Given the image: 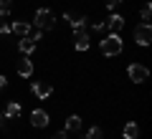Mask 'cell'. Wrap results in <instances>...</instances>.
Masks as SVG:
<instances>
[{
    "label": "cell",
    "mask_w": 152,
    "mask_h": 139,
    "mask_svg": "<svg viewBox=\"0 0 152 139\" xmlns=\"http://www.w3.org/2000/svg\"><path fill=\"white\" fill-rule=\"evenodd\" d=\"M99 48H102L104 56H119L122 53V38H119V33H109V36L102 41Z\"/></svg>",
    "instance_id": "obj_1"
},
{
    "label": "cell",
    "mask_w": 152,
    "mask_h": 139,
    "mask_svg": "<svg viewBox=\"0 0 152 139\" xmlns=\"http://www.w3.org/2000/svg\"><path fill=\"white\" fill-rule=\"evenodd\" d=\"M36 28L38 31H53L56 28V15L48 8H38L36 10Z\"/></svg>",
    "instance_id": "obj_2"
},
{
    "label": "cell",
    "mask_w": 152,
    "mask_h": 139,
    "mask_svg": "<svg viewBox=\"0 0 152 139\" xmlns=\"http://www.w3.org/2000/svg\"><path fill=\"white\" fill-rule=\"evenodd\" d=\"M127 76H129V81H134V84H145V81L150 79V71L142 63H129L127 66Z\"/></svg>",
    "instance_id": "obj_3"
},
{
    "label": "cell",
    "mask_w": 152,
    "mask_h": 139,
    "mask_svg": "<svg viewBox=\"0 0 152 139\" xmlns=\"http://www.w3.org/2000/svg\"><path fill=\"white\" fill-rule=\"evenodd\" d=\"M150 41H152V25L150 23H140L134 28V43L137 46H150Z\"/></svg>",
    "instance_id": "obj_4"
},
{
    "label": "cell",
    "mask_w": 152,
    "mask_h": 139,
    "mask_svg": "<svg viewBox=\"0 0 152 139\" xmlns=\"http://www.w3.org/2000/svg\"><path fill=\"white\" fill-rule=\"evenodd\" d=\"M31 91L36 94L38 99H48L51 94H53V86H51L48 81H33V84H31Z\"/></svg>",
    "instance_id": "obj_5"
},
{
    "label": "cell",
    "mask_w": 152,
    "mask_h": 139,
    "mask_svg": "<svg viewBox=\"0 0 152 139\" xmlns=\"http://www.w3.org/2000/svg\"><path fill=\"white\" fill-rule=\"evenodd\" d=\"M31 124H33L36 129L48 127V111H46V109H33V114H31Z\"/></svg>",
    "instance_id": "obj_6"
},
{
    "label": "cell",
    "mask_w": 152,
    "mask_h": 139,
    "mask_svg": "<svg viewBox=\"0 0 152 139\" xmlns=\"http://www.w3.org/2000/svg\"><path fill=\"white\" fill-rule=\"evenodd\" d=\"M74 48L76 51H89V33L86 31H74Z\"/></svg>",
    "instance_id": "obj_7"
},
{
    "label": "cell",
    "mask_w": 152,
    "mask_h": 139,
    "mask_svg": "<svg viewBox=\"0 0 152 139\" xmlns=\"http://www.w3.org/2000/svg\"><path fill=\"white\" fill-rule=\"evenodd\" d=\"M104 25H107V28H109V31H112V33H119V31H122V28H124V18H122V15H119V13L114 10V13H112V15H109V20H107V23H104Z\"/></svg>",
    "instance_id": "obj_8"
},
{
    "label": "cell",
    "mask_w": 152,
    "mask_h": 139,
    "mask_svg": "<svg viewBox=\"0 0 152 139\" xmlns=\"http://www.w3.org/2000/svg\"><path fill=\"white\" fill-rule=\"evenodd\" d=\"M10 33H18V36H31V23H26V20H13L10 23Z\"/></svg>",
    "instance_id": "obj_9"
},
{
    "label": "cell",
    "mask_w": 152,
    "mask_h": 139,
    "mask_svg": "<svg viewBox=\"0 0 152 139\" xmlns=\"http://www.w3.org/2000/svg\"><path fill=\"white\" fill-rule=\"evenodd\" d=\"M66 20L71 23V28H74V31H84V25H86V18L84 15H76V13H66Z\"/></svg>",
    "instance_id": "obj_10"
},
{
    "label": "cell",
    "mask_w": 152,
    "mask_h": 139,
    "mask_svg": "<svg viewBox=\"0 0 152 139\" xmlns=\"http://www.w3.org/2000/svg\"><path fill=\"white\" fill-rule=\"evenodd\" d=\"M36 43H38V41H33L31 36H23V41L18 43V51L28 56V53H33V51H36Z\"/></svg>",
    "instance_id": "obj_11"
},
{
    "label": "cell",
    "mask_w": 152,
    "mask_h": 139,
    "mask_svg": "<svg viewBox=\"0 0 152 139\" xmlns=\"http://www.w3.org/2000/svg\"><path fill=\"white\" fill-rule=\"evenodd\" d=\"M3 116H5V119H18V116H20V104H18V101H8Z\"/></svg>",
    "instance_id": "obj_12"
},
{
    "label": "cell",
    "mask_w": 152,
    "mask_h": 139,
    "mask_svg": "<svg viewBox=\"0 0 152 139\" xmlns=\"http://www.w3.org/2000/svg\"><path fill=\"white\" fill-rule=\"evenodd\" d=\"M122 134H124V139H137V137H140V127H137V122H127L124 129H122Z\"/></svg>",
    "instance_id": "obj_13"
},
{
    "label": "cell",
    "mask_w": 152,
    "mask_h": 139,
    "mask_svg": "<svg viewBox=\"0 0 152 139\" xmlns=\"http://www.w3.org/2000/svg\"><path fill=\"white\" fill-rule=\"evenodd\" d=\"M64 132H76V129H81V116H76V114H71L69 119H66V124H64Z\"/></svg>",
    "instance_id": "obj_14"
},
{
    "label": "cell",
    "mask_w": 152,
    "mask_h": 139,
    "mask_svg": "<svg viewBox=\"0 0 152 139\" xmlns=\"http://www.w3.org/2000/svg\"><path fill=\"white\" fill-rule=\"evenodd\" d=\"M18 74H20L23 79H28V76L33 74V61H28V58H23L20 63H18Z\"/></svg>",
    "instance_id": "obj_15"
},
{
    "label": "cell",
    "mask_w": 152,
    "mask_h": 139,
    "mask_svg": "<svg viewBox=\"0 0 152 139\" xmlns=\"http://www.w3.org/2000/svg\"><path fill=\"white\" fill-rule=\"evenodd\" d=\"M10 10H13V3H10V0H0V18H5Z\"/></svg>",
    "instance_id": "obj_16"
},
{
    "label": "cell",
    "mask_w": 152,
    "mask_h": 139,
    "mask_svg": "<svg viewBox=\"0 0 152 139\" xmlns=\"http://www.w3.org/2000/svg\"><path fill=\"white\" fill-rule=\"evenodd\" d=\"M140 15H142V20H145V23H150V18H152V5H150V3H145V5H142Z\"/></svg>",
    "instance_id": "obj_17"
},
{
    "label": "cell",
    "mask_w": 152,
    "mask_h": 139,
    "mask_svg": "<svg viewBox=\"0 0 152 139\" xmlns=\"http://www.w3.org/2000/svg\"><path fill=\"white\" fill-rule=\"evenodd\" d=\"M86 139H104V132H102L99 127H91V129L86 132Z\"/></svg>",
    "instance_id": "obj_18"
},
{
    "label": "cell",
    "mask_w": 152,
    "mask_h": 139,
    "mask_svg": "<svg viewBox=\"0 0 152 139\" xmlns=\"http://www.w3.org/2000/svg\"><path fill=\"white\" fill-rule=\"evenodd\" d=\"M104 5H107V8H109V10H112V13H114V10H117V8H119V5H122V0H104Z\"/></svg>",
    "instance_id": "obj_19"
},
{
    "label": "cell",
    "mask_w": 152,
    "mask_h": 139,
    "mask_svg": "<svg viewBox=\"0 0 152 139\" xmlns=\"http://www.w3.org/2000/svg\"><path fill=\"white\" fill-rule=\"evenodd\" d=\"M8 33H10V23H5L0 18V36H8Z\"/></svg>",
    "instance_id": "obj_20"
},
{
    "label": "cell",
    "mask_w": 152,
    "mask_h": 139,
    "mask_svg": "<svg viewBox=\"0 0 152 139\" xmlns=\"http://www.w3.org/2000/svg\"><path fill=\"white\" fill-rule=\"evenodd\" d=\"M91 31H107V25H104V23H96V20H94V23H91Z\"/></svg>",
    "instance_id": "obj_21"
},
{
    "label": "cell",
    "mask_w": 152,
    "mask_h": 139,
    "mask_svg": "<svg viewBox=\"0 0 152 139\" xmlns=\"http://www.w3.org/2000/svg\"><path fill=\"white\" fill-rule=\"evenodd\" d=\"M51 139H69V132H58V134H53Z\"/></svg>",
    "instance_id": "obj_22"
},
{
    "label": "cell",
    "mask_w": 152,
    "mask_h": 139,
    "mask_svg": "<svg viewBox=\"0 0 152 139\" xmlns=\"http://www.w3.org/2000/svg\"><path fill=\"white\" fill-rule=\"evenodd\" d=\"M5 84H8V79H5V76H3V74H0V91L5 89Z\"/></svg>",
    "instance_id": "obj_23"
},
{
    "label": "cell",
    "mask_w": 152,
    "mask_h": 139,
    "mask_svg": "<svg viewBox=\"0 0 152 139\" xmlns=\"http://www.w3.org/2000/svg\"><path fill=\"white\" fill-rule=\"evenodd\" d=\"M3 119H5V116H3V111H0V124H3Z\"/></svg>",
    "instance_id": "obj_24"
}]
</instances>
